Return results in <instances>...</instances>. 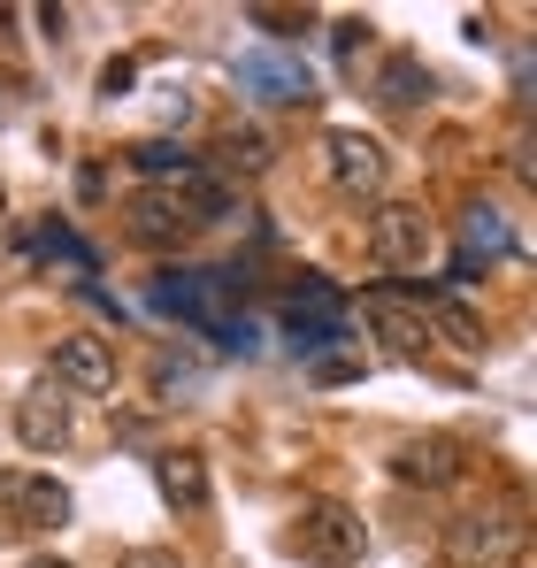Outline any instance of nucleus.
I'll return each mask as SVG.
<instances>
[{
    "mask_svg": "<svg viewBox=\"0 0 537 568\" xmlns=\"http://www.w3.org/2000/svg\"><path fill=\"white\" fill-rule=\"evenodd\" d=\"M231 292H239V270H162L146 300L192 331H207L223 354H254V323L231 315Z\"/></svg>",
    "mask_w": 537,
    "mask_h": 568,
    "instance_id": "f257e3e1",
    "label": "nucleus"
},
{
    "mask_svg": "<svg viewBox=\"0 0 537 568\" xmlns=\"http://www.w3.org/2000/svg\"><path fill=\"white\" fill-rule=\"evenodd\" d=\"M523 554H530V530H523L515 507H476V515L446 523L453 568H523Z\"/></svg>",
    "mask_w": 537,
    "mask_h": 568,
    "instance_id": "f03ea898",
    "label": "nucleus"
},
{
    "mask_svg": "<svg viewBox=\"0 0 537 568\" xmlns=\"http://www.w3.org/2000/svg\"><path fill=\"white\" fill-rule=\"evenodd\" d=\"M284 546H292L300 561H315V568H346V561H361L368 530H361V515L346 507V499H300Z\"/></svg>",
    "mask_w": 537,
    "mask_h": 568,
    "instance_id": "7ed1b4c3",
    "label": "nucleus"
},
{
    "mask_svg": "<svg viewBox=\"0 0 537 568\" xmlns=\"http://www.w3.org/2000/svg\"><path fill=\"white\" fill-rule=\"evenodd\" d=\"M430 246H438V223L423 215V200H376V215H368V254H376L384 270H423Z\"/></svg>",
    "mask_w": 537,
    "mask_h": 568,
    "instance_id": "20e7f679",
    "label": "nucleus"
},
{
    "mask_svg": "<svg viewBox=\"0 0 537 568\" xmlns=\"http://www.w3.org/2000/svg\"><path fill=\"white\" fill-rule=\"evenodd\" d=\"M323 178H331V192H346V200H376L384 178H392V154H384L368 131L338 123V131L323 139Z\"/></svg>",
    "mask_w": 537,
    "mask_h": 568,
    "instance_id": "39448f33",
    "label": "nucleus"
},
{
    "mask_svg": "<svg viewBox=\"0 0 537 568\" xmlns=\"http://www.w3.org/2000/svg\"><path fill=\"white\" fill-rule=\"evenodd\" d=\"M239 93L254 108H300V100H315V78L292 47H246L239 54Z\"/></svg>",
    "mask_w": 537,
    "mask_h": 568,
    "instance_id": "423d86ee",
    "label": "nucleus"
},
{
    "mask_svg": "<svg viewBox=\"0 0 537 568\" xmlns=\"http://www.w3.org/2000/svg\"><path fill=\"white\" fill-rule=\"evenodd\" d=\"M361 323L392 346V354H423L430 346V315H423V292H399V284H368L361 292Z\"/></svg>",
    "mask_w": 537,
    "mask_h": 568,
    "instance_id": "0eeeda50",
    "label": "nucleus"
},
{
    "mask_svg": "<svg viewBox=\"0 0 537 568\" xmlns=\"http://www.w3.org/2000/svg\"><path fill=\"white\" fill-rule=\"evenodd\" d=\"M0 523L8 530H62L70 523V491L39 469H0Z\"/></svg>",
    "mask_w": 537,
    "mask_h": 568,
    "instance_id": "6e6552de",
    "label": "nucleus"
},
{
    "mask_svg": "<svg viewBox=\"0 0 537 568\" xmlns=\"http://www.w3.org/2000/svg\"><path fill=\"white\" fill-rule=\"evenodd\" d=\"M123 231H131L139 246H154V254H170V246H192V239H200V223H192V207H184L178 185L139 192V200L123 207Z\"/></svg>",
    "mask_w": 537,
    "mask_h": 568,
    "instance_id": "1a4fd4ad",
    "label": "nucleus"
},
{
    "mask_svg": "<svg viewBox=\"0 0 537 568\" xmlns=\"http://www.w3.org/2000/svg\"><path fill=\"white\" fill-rule=\"evenodd\" d=\"M54 384H62V392H85V399H108V392H115V354H108V338H92V331L54 338Z\"/></svg>",
    "mask_w": 537,
    "mask_h": 568,
    "instance_id": "9d476101",
    "label": "nucleus"
},
{
    "mask_svg": "<svg viewBox=\"0 0 537 568\" xmlns=\"http://www.w3.org/2000/svg\"><path fill=\"white\" fill-rule=\"evenodd\" d=\"M70 392L62 384H31L23 399H16V438L31 446V454H62L70 446Z\"/></svg>",
    "mask_w": 537,
    "mask_h": 568,
    "instance_id": "9b49d317",
    "label": "nucleus"
},
{
    "mask_svg": "<svg viewBox=\"0 0 537 568\" xmlns=\"http://www.w3.org/2000/svg\"><path fill=\"white\" fill-rule=\"evenodd\" d=\"M392 476H399V484H415V491H446L453 476H460V446H453L446 430L399 438V446H392Z\"/></svg>",
    "mask_w": 537,
    "mask_h": 568,
    "instance_id": "f8f14e48",
    "label": "nucleus"
},
{
    "mask_svg": "<svg viewBox=\"0 0 537 568\" xmlns=\"http://www.w3.org/2000/svg\"><path fill=\"white\" fill-rule=\"evenodd\" d=\"M507 254H515V223H507L492 200H476V207L460 215V262H453V277L468 284L484 262H507Z\"/></svg>",
    "mask_w": 537,
    "mask_h": 568,
    "instance_id": "ddd939ff",
    "label": "nucleus"
},
{
    "mask_svg": "<svg viewBox=\"0 0 537 568\" xmlns=\"http://www.w3.org/2000/svg\"><path fill=\"white\" fill-rule=\"evenodd\" d=\"M284 338H292L300 362H323L331 346L354 338V315H346V307H284Z\"/></svg>",
    "mask_w": 537,
    "mask_h": 568,
    "instance_id": "4468645a",
    "label": "nucleus"
},
{
    "mask_svg": "<svg viewBox=\"0 0 537 568\" xmlns=\"http://www.w3.org/2000/svg\"><path fill=\"white\" fill-rule=\"evenodd\" d=\"M423 100H430V70H423V54H384V70H376V108L415 115Z\"/></svg>",
    "mask_w": 537,
    "mask_h": 568,
    "instance_id": "2eb2a0df",
    "label": "nucleus"
},
{
    "mask_svg": "<svg viewBox=\"0 0 537 568\" xmlns=\"http://www.w3.org/2000/svg\"><path fill=\"white\" fill-rule=\"evenodd\" d=\"M154 484H162V499L184 507V515L207 507V462L200 454H154Z\"/></svg>",
    "mask_w": 537,
    "mask_h": 568,
    "instance_id": "dca6fc26",
    "label": "nucleus"
},
{
    "mask_svg": "<svg viewBox=\"0 0 537 568\" xmlns=\"http://www.w3.org/2000/svg\"><path fill=\"white\" fill-rule=\"evenodd\" d=\"M223 170H239V178H262L268 162H276V139H268L262 123H239V131H223Z\"/></svg>",
    "mask_w": 537,
    "mask_h": 568,
    "instance_id": "f3484780",
    "label": "nucleus"
},
{
    "mask_svg": "<svg viewBox=\"0 0 537 568\" xmlns=\"http://www.w3.org/2000/svg\"><path fill=\"white\" fill-rule=\"evenodd\" d=\"M131 170H139V178H170V185H184L200 162H192L184 146H170V139H139V146H131Z\"/></svg>",
    "mask_w": 537,
    "mask_h": 568,
    "instance_id": "a211bd4d",
    "label": "nucleus"
},
{
    "mask_svg": "<svg viewBox=\"0 0 537 568\" xmlns=\"http://www.w3.org/2000/svg\"><path fill=\"white\" fill-rule=\"evenodd\" d=\"M423 315H430V331H446L460 354H484V331H476V315L460 300H423Z\"/></svg>",
    "mask_w": 537,
    "mask_h": 568,
    "instance_id": "6ab92c4d",
    "label": "nucleus"
},
{
    "mask_svg": "<svg viewBox=\"0 0 537 568\" xmlns=\"http://www.w3.org/2000/svg\"><path fill=\"white\" fill-rule=\"evenodd\" d=\"M39 246H47L54 262H70L78 277H92V246L78 239V231H70V223H47V231H39Z\"/></svg>",
    "mask_w": 537,
    "mask_h": 568,
    "instance_id": "aec40b11",
    "label": "nucleus"
},
{
    "mask_svg": "<svg viewBox=\"0 0 537 568\" xmlns=\"http://www.w3.org/2000/svg\"><path fill=\"white\" fill-rule=\"evenodd\" d=\"M246 23H262V31H268V47H276V39H292V31H307L315 16H307V8H246Z\"/></svg>",
    "mask_w": 537,
    "mask_h": 568,
    "instance_id": "412c9836",
    "label": "nucleus"
},
{
    "mask_svg": "<svg viewBox=\"0 0 537 568\" xmlns=\"http://www.w3.org/2000/svg\"><path fill=\"white\" fill-rule=\"evenodd\" d=\"M284 307H346V292L331 277H300L292 292H284Z\"/></svg>",
    "mask_w": 537,
    "mask_h": 568,
    "instance_id": "4be33fe9",
    "label": "nucleus"
},
{
    "mask_svg": "<svg viewBox=\"0 0 537 568\" xmlns=\"http://www.w3.org/2000/svg\"><path fill=\"white\" fill-rule=\"evenodd\" d=\"M115 568H184V561H178V546H131Z\"/></svg>",
    "mask_w": 537,
    "mask_h": 568,
    "instance_id": "5701e85b",
    "label": "nucleus"
},
{
    "mask_svg": "<svg viewBox=\"0 0 537 568\" xmlns=\"http://www.w3.org/2000/svg\"><path fill=\"white\" fill-rule=\"evenodd\" d=\"M361 377V362H346V354H323L315 362V384H354Z\"/></svg>",
    "mask_w": 537,
    "mask_h": 568,
    "instance_id": "b1692460",
    "label": "nucleus"
},
{
    "mask_svg": "<svg viewBox=\"0 0 537 568\" xmlns=\"http://www.w3.org/2000/svg\"><path fill=\"white\" fill-rule=\"evenodd\" d=\"M131 78H139L131 62H108V70H100V93H108V100H115V93H131Z\"/></svg>",
    "mask_w": 537,
    "mask_h": 568,
    "instance_id": "393cba45",
    "label": "nucleus"
},
{
    "mask_svg": "<svg viewBox=\"0 0 537 568\" xmlns=\"http://www.w3.org/2000/svg\"><path fill=\"white\" fill-rule=\"evenodd\" d=\"M361 39H368V23H361V16H346V23H338V31H331V47H338V54H354Z\"/></svg>",
    "mask_w": 537,
    "mask_h": 568,
    "instance_id": "a878e982",
    "label": "nucleus"
},
{
    "mask_svg": "<svg viewBox=\"0 0 537 568\" xmlns=\"http://www.w3.org/2000/svg\"><path fill=\"white\" fill-rule=\"evenodd\" d=\"M23 568H70V561H23Z\"/></svg>",
    "mask_w": 537,
    "mask_h": 568,
    "instance_id": "bb28decb",
    "label": "nucleus"
}]
</instances>
